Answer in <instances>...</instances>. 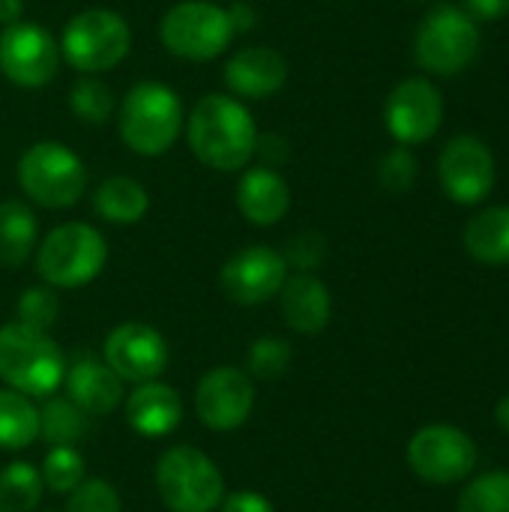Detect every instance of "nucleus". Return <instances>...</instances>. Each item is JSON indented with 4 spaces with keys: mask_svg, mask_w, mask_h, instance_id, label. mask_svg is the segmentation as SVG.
<instances>
[{
    "mask_svg": "<svg viewBox=\"0 0 509 512\" xmlns=\"http://www.w3.org/2000/svg\"><path fill=\"white\" fill-rule=\"evenodd\" d=\"M192 156L213 171H243L255 159L258 126L252 111L237 96L207 93L183 120Z\"/></svg>",
    "mask_w": 509,
    "mask_h": 512,
    "instance_id": "1",
    "label": "nucleus"
},
{
    "mask_svg": "<svg viewBox=\"0 0 509 512\" xmlns=\"http://www.w3.org/2000/svg\"><path fill=\"white\" fill-rule=\"evenodd\" d=\"M183 105L177 90L162 81H138L120 102L117 129L138 156H162L183 132Z\"/></svg>",
    "mask_w": 509,
    "mask_h": 512,
    "instance_id": "2",
    "label": "nucleus"
},
{
    "mask_svg": "<svg viewBox=\"0 0 509 512\" xmlns=\"http://www.w3.org/2000/svg\"><path fill=\"white\" fill-rule=\"evenodd\" d=\"M66 375L63 351L54 339L18 321L0 327V381L24 396H51Z\"/></svg>",
    "mask_w": 509,
    "mask_h": 512,
    "instance_id": "3",
    "label": "nucleus"
},
{
    "mask_svg": "<svg viewBox=\"0 0 509 512\" xmlns=\"http://www.w3.org/2000/svg\"><path fill=\"white\" fill-rule=\"evenodd\" d=\"M108 261V243L87 222H63L51 228L36 249V273L51 288L90 285Z\"/></svg>",
    "mask_w": 509,
    "mask_h": 512,
    "instance_id": "4",
    "label": "nucleus"
},
{
    "mask_svg": "<svg viewBox=\"0 0 509 512\" xmlns=\"http://www.w3.org/2000/svg\"><path fill=\"white\" fill-rule=\"evenodd\" d=\"M21 192L48 210H66L87 192V168L75 150L60 141H36L18 159Z\"/></svg>",
    "mask_w": 509,
    "mask_h": 512,
    "instance_id": "5",
    "label": "nucleus"
},
{
    "mask_svg": "<svg viewBox=\"0 0 509 512\" xmlns=\"http://www.w3.org/2000/svg\"><path fill=\"white\" fill-rule=\"evenodd\" d=\"M237 27L228 6L213 0H180L159 21V39L168 54L183 60H216L231 48Z\"/></svg>",
    "mask_w": 509,
    "mask_h": 512,
    "instance_id": "6",
    "label": "nucleus"
},
{
    "mask_svg": "<svg viewBox=\"0 0 509 512\" xmlns=\"http://www.w3.org/2000/svg\"><path fill=\"white\" fill-rule=\"evenodd\" d=\"M132 48L129 21L114 9H84L72 15L60 36V57L81 75L108 72L126 60Z\"/></svg>",
    "mask_w": 509,
    "mask_h": 512,
    "instance_id": "7",
    "label": "nucleus"
},
{
    "mask_svg": "<svg viewBox=\"0 0 509 512\" xmlns=\"http://www.w3.org/2000/svg\"><path fill=\"white\" fill-rule=\"evenodd\" d=\"M156 489L171 512H216L225 498L222 471L195 447H171L159 456Z\"/></svg>",
    "mask_w": 509,
    "mask_h": 512,
    "instance_id": "8",
    "label": "nucleus"
},
{
    "mask_svg": "<svg viewBox=\"0 0 509 512\" xmlns=\"http://www.w3.org/2000/svg\"><path fill=\"white\" fill-rule=\"evenodd\" d=\"M480 48V27L477 18H471L459 6H435L414 39V57L417 63L441 78L459 75Z\"/></svg>",
    "mask_w": 509,
    "mask_h": 512,
    "instance_id": "9",
    "label": "nucleus"
},
{
    "mask_svg": "<svg viewBox=\"0 0 509 512\" xmlns=\"http://www.w3.org/2000/svg\"><path fill=\"white\" fill-rule=\"evenodd\" d=\"M408 465L420 480L432 486L462 483L477 465V444L456 426H423L408 441Z\"/></svg>",
    "mask_w": 509,
    "mask_h": 512,
    "instance_id": "10",
    "label": "nucleus"
},
{
    "mask_svg": "<svg viewBox=\"0 0 509 512\" xmlns=\"http://www.w3.org/2000/svg\"><path fill=\"white\" fill-rule=\"evenodd\" d=\"M60 66L57 39L36 21H15L0 33V69L3 75L27 90L45 87Z\"/></svg>",
    "mask_w": 509,
    "mask_h": 512,
    "instance_id": "11",
    "label": "nucleus"
},
{
    "mask_svg": "<svg viewBox=\"0 0 509 512\" xmlns=\"http://www.w3.org/2000/svg\"><path fill=\"white\" fill-rule=\"evenodd\" d=\"M288 279V261L270 246H246L234 252L222 273L219 288L237 306H261L282 291Z\"/></svg>",
    "mask_w": 509,
    "mask_h": 512,
    "instance_id": "12",
    "label": "nucleus"
},
{
    "mask_svg": "<svg viewBox=\"0 0 509 512\" xmlns=\"http://www.w3.org/2000/svg\"><path fill=\"white\" fill-rule=\"evenodd\" d=\"M255 405L252 378L237 366H216L210 369L195 390V411L198 420L213 432H234L240 429Z\"/></svg>",
    "mask_w": 509,
    "mask_h": 512,
    "instance_id": "13",
    "label": "nucleus"
},
{
    "mask_svg": "<svg viewBox=\"0 0 509 512\" xmlns=\"http://www.w3.org/2000/svg\"><path fill=\"white\" fill-rule=\"evenodd\" d=\"M438 180L456 204H480L495 186V156L480 138L459 135L441 150Z\"/></svg>",
    "mask_w": 509,
    "mask_h": 512,
    "instance_id": "14",
    "label": "nucleus"
},
{
    "mask_svg": "<svg viewBox=\"0 0 509 512\" xmlns=\"http://www.w3.org/2000/svg\"><path fill=\"white\" fill-rule=\"evenodd\" d=\"M384 120L390 135L405 147L429 141L444 120L441 90L426 78H405L387 96Z\"/></svg>",
    "mask_w": 509,
    "mask_h": 512,
    "instance_id": "15",
    "label": "nucleus"
},
{
    "mask_svg": "<svg viewBox=\"0 0 509 512\" xmlns=\"http://www.w3.org/2000/svg\"><path fill=\"white\" fill-rule=\"evenodd\" d=\"M105 363L108 369L129 384H144V381H156L165 366H168V342L159 330H153L150 324H120L108 333L105 339Z\"/></svg>",
    "mask_w": 509,
    "mask_h": 512,
    "instance_id": "16",
    "label": "nucleus"
},
{
    "mask_svg": "<svg viewBox=\"0 0 509 512\" xmlns=\"http://www.w3.org/2000/svg\"><path fill=\"white\" fill-rule=\"evenodd\" d=\"M288 81V60L270 45H246L225 63V84L237 99H270Z\"/></svg>",
    "mask_w": 509,
    "mask_h": 512,
    "instance_id": "17",
    "label": "nucleus"
},
{
    "mask_svg": "<svg viewBox=\"0 0 509 512\" xmlns=\"http://www.w3.org/2000/svg\"><path fill=\"white\" fill-rule=\"evenodd\" d=\"M234 201L246 222H252L258 228H270L285 219V213L291 207V186L285 183V177L276 168L255 165L240 174Z\"/></svg>",
    "mask_w": 509,
    "mask_h": 512,
    "instance_id": "18",
    "label": "nucleus"
},
{
    "mask_svg": "<svg viewBox=\"0 0 509 512\" xmlns=\"http://www.w3.org/2000/svg\"><path fill=\"white\" fill-rule=\"evenodd\" d=\"M63 384L66 399H72L87 417L111 414L123 402V381L108 369V363H99L90 354H81L72 366H66Z\"/></svg>",
    "mask_w": 509,
    "mask_h": 512,
    "instance_id": "19",
    "label": "nucleus"
},
{
    "mask_svg": "<svg viewBox=\"0 0 509 512\" xmlns=\"http://www.w3.org/2000/svg\"><path fill=\"white\" fill-rule=\"evenodd\" d=\"M279 306L282 318L294 333L315 336L330 324L333 315V300L327 285L315 273H294L285 279L279 291Z\"/></svg>",
    "mask_w": 509,
    "mask_h": 512,
    "instance_id": "20",
    "label": "nucleus"
},
{
    "mask_svg": "<svg viewBox=\"0 0 509 512\" xmlns=\"http://www.w3.org/2000/svg\"><path fill=\"white\" fill-rule=\"evenodd\" d=\"M126 420L144 438L171 435L183 420L180 393L162 381H144L126 399Z\"/></svg>",
    "mask_w": 509,
    "mask_h": 512,
    "instance_id": "21",
    "label": "nucleus"
},
{
    "mask_svg": "<svg viewBox=\"0 0 509 512\" xmlns=\"http://www.w3.org/2000/svg\"><path fill=\"white\" fill-rule=\"evenodd\" d=\"M93 210L99 213V219H105L111 225H135L150 210L147 186L138 183L135 177L114 174V177H108V180H102L96 186V192H93Z\"/></svg>",
    "mask_w": 509,
    "mask_h": 512,
    "instance_id": "22",
    "label": "nucleus"
},
{
    "mask_svg": "<svg viewBox=\"0 0 509 512\" xmlns=\"http://www.w3.org/2000/svg\"><path fill=\"white\" fill-rule=\"evenodd\" d=\"M39 243V225L24 201H0V264L18 270Z\"/></svg>",
    "mask_w": 509,
    "mask_h": 512,
    "instance_id": "23",
    "label": "nucleus"
},
{
    "mask_svg": "<svg viewBox=\"0 0 509 512\" xmlns=\"http://www.w3.org/2000/svg\"><path fill=\"white\" fill-rule=\"evenodd\" d=\"M465 249L486 267L509 264V207H489L465 228Z\"/></svg>",
    "mask_w": 509,
    "mask_h": 512,
    "instance_id": "24",
    "label": "nucleus"
},
{
    "mask_svg": "<svg viewBox=\"0 0 509 512\" xmlns=\"http://www.w3.org/2000/svg\"><path fill=\"white\" fill-rule=\"evenodd\" d=\"M39 438V408L30 396L3 387L0 390V450H24Z\"/></svg>",
    "mask_w": 509,
    "mask_h": 512,
    "instance_id": "25",
    "label": "nucleus"
},
{
    "mask_svg": "<svg viewBox=\"0 0 509 512\" xmlns=\"http://www.w3.org/2000/svg\"><path fill=\"white\" fill-rule=\"evenodd\" d=\"M87 414L66 396H45L39 408V438L51 447H75L87 435Z\"/></svg>",
    "mask_w": 509,
    "mask_h": 512,
    "instance_id": "26",
    "label": "nucleus"
},
{
    "mask_svg": "<svg viewBox=\"0 0 509 512\" xmlns=\"http://www.w3.org/2000/svg\"><path fill=\"white\" fill-rule=\"evenodd\" d=\"M42 474L27 462H12L0 474V512H33L42 501Z\"/></svg>",
    "mask_w": 509,
    "mask_h": 512,
    "instance_id": "27",
    "label": "nucleus"
},
{
    "mask_svg": "<svg viewBox=\"0 0 509 512\" xmlns=\"http://www.w3.org/2000/svg\"><path fill=\"white\" fill-rule=\"evenodd\" d=\"M69 108L72 114L81 120V123H90V126H102L114 117V90L102 81V78H93V75H81L72 90H69Z\"/></svg>",
    "mask_w": 509,
    "mask_h": 512,
    "instance_id": "28",
    "label": "nucleus"
},
{
    "mask_svg": "<svg viewBox=\"0 0 509 512\" xmlns=\"http://www.w3.org/2000/svg\"><path fill=\"white\" fill-rule=\"evenodd\" d=\"M456 512H509V474L492 471L468 483Z\"/></svg>",
    "mask_w": 509,
    "mask_h": 512,
    "instance_id": "29",
    "label": "nucleus"
},
{
    "mask_svg": "<svg viewBox=\"0 0 509 512\" xmlns=\"http://www.w3.org/2000/svg\"><path fill=\"white\" fill-rule=\"evenodd\" d=\"M39 474L51 492L69 495L75 486L84 483V456L75 447H51L42 459Z\"/></svg>",
    "mask_w": 509,
    "mask_h": 512,
    "instance_id": "30",
    "label": "nucleus"
},
{
    "mask_svg": "<svg viewBox=\"0 0 509 512\" xmlns=\"http://www.w3.org/2000/svg\"><path fill=\"white\" fill-rule=\"evenodd\" d=\"M246 366H249L246 375H252V378L279 381L291 366V345L279 336H261L252 342Z\"/></svg>",
    "mask_w": 509,
    "mask_h": 512,
    "instance_id": "31",
    "label": "nucleus"
},
{
    "mask_svg": "<svg viewBox=\"0 0 509 512\" xmlns=\"http://www.w3.org/2000/svg\"><path fill=\"white\" fill-rule=\"evenodd\" d=\"M57 312H60V303H57L54 288L51 285H36V288H27L18 297L15 321L24 324V327H30V330L48 333V327L57 321Z\"/></svg>",
    "mask_w": 509,
    "mask_h": 512,
    "instance_id": "32",
    "label": "nucleus"
},
{
    "mask_svg": "<svg viewBox=\"0 0 509 512\" xmlns=\"http://www.w3.org/2000/svg\"><path fill=\"white\" fill-rule=\"evenodd\" d=\"M378 180H381V186H384L390 195H405V192H411L414 183H417V159H414V153H411L405 144L393 147V150L381 159V165H378Z\"/></svg>",
    "mask_w": 509,
    "mask_h": 512,
    "instance_id": "33",
    "label": "nucleus"
},
{
    "mask_svg": "<svg viewBox=\"0 0 509 512\" xmlns=\"http://www.w3.org/2000/svg\"><path fill=\"white\" fill-rule=\"evenodd\" d=\"M66 512H123L120 495L105 480H84L69 492Z\"/></svg>",
    "mask_w": 509,
    "mask_h": 512,
    "instance_id": "34",
    "label": "nucleus"
},
{
    "mask_svg": "<svg viewBox=\"0 0 509 512\" xmlns=\"http://www.w3.org/2000/svg\"><path fill=\"white\" fill-rule=\"evenodd\" d=\"M282 255H285L288 267H297L300 273H312V270L321 267V261L327 258V243H324L321 234L303 231V234H297V237L288 243V249H285Z\"/></svg>",
    "mask_w": 509,
    "mask_h": 512,
    "instance_id": "35",
    "label": "nucleus"
},
{
    "mask_svg": "<svg viewBox=\"0 0 509 512\" xmlns=\"http://www.w3.org/2000/svg\"><path fill=\"white\" fill-rule=\"evenodd\" d=\"M222 512H276L273 504L258 492H234L222 498Z\"/></svg>",
    "mask_w": 509,
    "mask_h": 512,
    "instance_id": "36",
    "label": "nucleus"
},
{
    "mask_svg": "<svg viewBox=\"0 0 509 512\" xmlns=\"http://www.w3.org/2000/svg\"><path fill=\"white\" fill-rule=\"evenodd\" d=\"M465 12L480 21L504 18L509 12V0H465Z\"/></svg>",
    "mask_w": 509,
    "mask_h": 512,
    "instance_id": "37",
    "label": "nucleus"
},
{
    "mask_svg": "<svg viewBox=\"0 0 509 512\" xmlns=\"http://www.w3.org/2000/svg\"><path fill=\"white\" fill-rule=\"evenodd\" d=\"M228 12H231V21H234L237 33L255 27V9L249 3H234V6H228Z\"/></svg>",
    "mask_w": 509,
    "mask_h": 512,
    "instance_id": "38",
    "label": "nucleus"
},
{
    "mask_svg": "<svg viewBox=\"0 0 509 512\" xmlns=\"http://www.w3.org/2000/svg\"><path fill=\"white\" fill-rule=\"evenodd\" d=\"M24 18V0H0V24L9 27Z\"/></svg>",
    "mask_w": 509,
    "mask_h": 512,
    "instance_id": "39",
    "label": "nucleus"
},
{
    "mask_svg": "<svg viewBox=\"0 0 509 512\" xmlns=\"http://www.w3.org/2000/svg\"><path fill=\"white\" fill-rule=\"evenodd\" d=\"M495 420L501 423V429L509 432V396H504L501 402H498V408H495Z\"/></svg>",
    "mask_w": 509,
    "mask_h": 512,
    "instance_id": "40",
    "label": "nucleus"
}]
</instances>
